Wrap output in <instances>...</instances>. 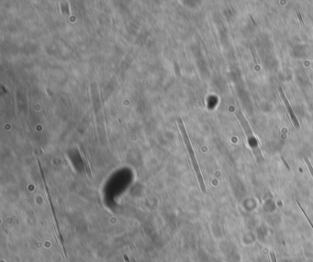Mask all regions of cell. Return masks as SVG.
Returning a JSON list of instances; mask_svg holds the SVG:
<instances>
[{
    "label": "cell",
    "instance_id": "obj_3",
    "mask_svg": "<svg viewBox=\"0 0 313 262\" xmlns=\"http://www.w3.org/2000/svg\"><path fill=\"white\" fill-rule=\"evenodd\" d=\"M304 161L306 162V164H307V166H308V169L309 172H310L311 176L313 177V167H312V165H311V163H310L308 158V157H304Z\"/></svg>",
    "mask_w": 313,
    "mask_h": 262
},
{
    "label": "cell",
    "instance_id": "obj_7",
    "mask_svg": "<svg viewBox=\"0 0 313 262\" xmlns=\"http://www.w3.org/2000/svg\"><path fill=\"white\" fill-rule=\"evenodd\" d=\"M270 257H271V260H272V262H277L276 257V254H275V252H274V251H271V253H270Z\"/></svg>",
    "mask_w": 313,
    "mask_h": 262
},
{
    "label": "cell",
    "instance_id": "obj_2",
    "mask_svg": "<svg viewBox=\"0 0 313 262\" xmlns=\"http://www.w3.org/2000/svg\"><path fill=\"white\" fill-rule=\"evenodd\" d=\"M279 93H280V95H281V97H282V99H283V101L285 103L286 110H287V112H288V114L290 115V118H291V120H292L295 128H299L300 125H299V119L296 116V115H295V113H294V111H293V109L291 107V105H290V103L288 102V100H287V98L286 96V93H285V92H284V90H283V88L281 86L279 87Z\"/></svg>",
    "mask_w": 313,
    "mask_h": 262
},
{
    "label": "cell",
    "instance_id": "obj_1",
    "mask_svg": "<svg viewBox=\"0 0 313 262\" xmlns=\"http://www.w3.org/2000/svg\"><path fill=\"white\" fill-rule=\"evenodd\" d=\"M177 122H178V126H179L180 131H181V133H182L184 141H185V143H186L187 149V150H188L189 156H190V158H191V161H192V164H193V167H194L195 172H196V174L198 182H199V184H200V188H201V190H202L203 193H206V192H207L206 185H205V183H204L203 177H202V175H201V172H200V170H199V166H198V163H197V161H196V156H195V153H194V150H193V148H192V145H191V142H190L189 137H188V136H187V130H186L184 122L182 121V119H181L180 117L177 119Z\"/></svg>",
    "mask_w": 313,
    "mask_h": 262
},
{
    "label": "cell",
    "instance_id": "obj_4",
    "mask_svg": "<svg viewBox=\"0 0 313 262\" xmlns=\"http://www.w3.org/2000/svg\"><path fill=\"white\" fill-rule=\"evenodd\" d=\"M295 11H296L297 17H298V18H299V22H300V24H301V26L304 27V26H305V23H304V21H303V19H302V17H301V14H300L299 9V8H296Z\"/></svg>",
    "mask_w": 313,
    "mask_h": 262
},
{
    "label": "cell",
    "instance_id": "obj_5",
    "mask_svg": "<svg viewBox=\"0 0 313 262\" xmlns=\"http://www.w3.org/2000/svg\"><path fill=\"white\" fill-rule=\"evenodd\" d=\"M296 202H297V204H298V205H299V208H300V209H301V211H302V212H303V213H304V216H305V217H306V218H307V220H308V223H309V224H310V226H312V228H313V225H312V223H311V221H310V220H309V218H308V216H307V213H305V211H304V209H303V208H302V206H301V205H300V204H299V201H298V200H297V199H296Z\"/></svg>",
    "mask_w": 313,
    "mask_h": 262
},
{
    "label": "cell",
    "instance_id": "obj_6",
    "mask_svg": "<svg viewBox=\"0 0 313 262\" xmlns=\"http://www.w3.org/2000/svg\"><path fill=\"white\" fill-rule=\"evenodd\" d=\"M281 160H282V162L284 163V165H285V167H286V168L287 169V171H290V167L288 166V164H287V162L286 161V159H285V158L282 156L281 157Z\"/></svg>",
    "mask_w": 313,
    "mask_h": 262
}]
</instances>
